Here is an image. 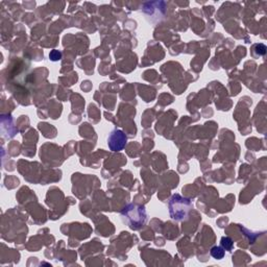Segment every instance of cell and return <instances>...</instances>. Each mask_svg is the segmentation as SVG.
<instances>
[{"label": "cell", "mask_w": 267, "mask_h": 267, "mask_svg": "<svg viewBox=\"0 0 267 267\" xmlns=\"http://www.w3.org/2000/svg\"><path fill=\"white\" fill-rule=\"evenodd\" d=\"M221 245L223 248V250H227V251H232L233 250V247H234V243L232 241V239H230L229 237H222L221 238Z\"/></svg>", "instance_id": "obj_5"}, {"label": "cell", "mask_w": 267, "mask_h": 267, "mask_svg": "<svg viewBox=\"0 0 267 267\" xmlns=\"http://www.w3.org/2000/svg\"><path fill=\"white\" fill-rule=\"evenodd\" d=\"M191 207L192 204L187 198H184L179 194L173 195L169 201V212L171 218L177 221L185 220L191 210Z\"/></svg>", "instance_id": "obj_2"}, {"label": "cell", "mask_w": 267, "mask_h": 267, "mask_svg": "<svg viewBox=\"0 0 267 267\" xmlns=\"http://www.w3.org/2000/svg\"><path fill=\"white\" fill-rule=\"evenodd\" d=\"M127 140H128V138L122 131L114 130L113 132H111L109 139H108V144H109L110 150L113 152L122 151L124 147L127 144Z\"/></svg>", "instance_id": "obj_3"}, {"label": "cell", "mask_w": 267, "mask_h": 267, "mask_svg": "<svg viewBox=\"0 0 267 267\" xmlns=\"http://www.w3.org/2000/svg\"><path fill=\"white\" fill-rule=\"evenodd\" d=\"M210 254H211V256H212L214 259H216V260H221V259L224 257L225 252H224L223 248H221V247H214V248L211 249Z\"/></svg>", "instance_id": "obj_4"}, {"label": "cell", "mask_w": 267, "mask_h": 267, "mask_svg": "<svg viewBox=\"0 0 267 267\" xmlns=\"http://www.w3.org/2000/svg\"><path fill=\"white\" fill-rule=\"evenodd\" d=\"M121 217L124 221L132 229V230H139L141 229L147 219L146 211L143 207L130 204L121 213Z\"/></svg>", "instance_id": "obj_1"}]
</instances>
